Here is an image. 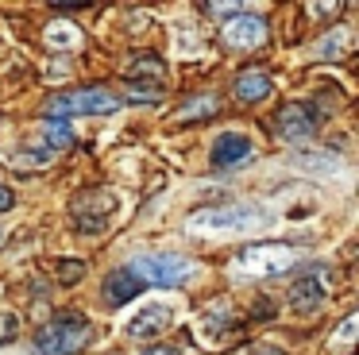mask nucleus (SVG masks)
I'll use <instances>...</instances> for the list:
<instances>
[{
  "label": "nucleus",
  "instance_id": "obj_8",
  "mask_svg": "<svg viewBox=\"0 0 359 355\" xmlns=\"http://www.w3.org/2000/svg\"><path fill=\"white\" fill-rule=\"evenodd\" d=\"M251 154H255V147H251V139L240 135V131H220V135L212 139V147H209V162L217 170L240 166V162H248Z\"/></svg>",
  "mask_w": 359,
  "mask_h": 355
},
{
  "label": "nucleus",
  "instance_id": "obj_21",
  "mask_svg": "<svg viewBox=\"0 0 359 355\" xmlns=\"http://www.w3.org/2000/svg\"><path fill=\"white\" fill-rule=\"evenodd\" d=\"M143 355H182L174 344H151V347H143Z\"/></svg>",
  "mask_w": 359,
  "mask_h": 355
},
{
  "label": "nucleus",
  "instance_id": "obj_13",
  "mask_svg": "<svg viewBox=\"0 0 359 355\" xmlns=\"http://www.w3.org/2000/svg\"><path fill=\"white\" fill-rule=\"evenodd\" d=\"M271 89H274V81H271L266 69H243V74L236 77V97L248 100V105L266 100V97H271Z\"/></svg>",
  "mask_w": 359,
  "mask_h": 355
},
{
  "label": "nucleus",
  "instance_id": "obj_12",
  "mask_svg": "<svg viewBox=\"0 0 359 355\" xmlns=\"http://www.w3.org/2000/svg\"><path fill=\"white\" fill-rule=\"evenodd\" d=\"M140 290H143V282L128 267H116L109 278H104V286H101L104 301H109L112 309H120V305H128L132 297H140Z\"/></svg>",
  "mask_w": 359,
  "mask_h": 355
},
{
  "label": "nucleus",
  "instance_id": "obj_22",
  "mask_svg": "<svg viewBox=\"0 0 359 355\" xmlns=\"http://www.w3.org/2000/svg\"><path fill=\"white\" fill-rule=\"evenodd\" d=\"M12 205H16V193H12L8 185H0V213H8Z\"/></svg>",
  "mask_w": 359,
  "mask_h": 355
},
{
  "label": "nucleus",
  "instance_id": "obj_18",
  "mask_svg": "<svg viewBox=\"0 0 359 355\" xmlns=\"http://www.w3.org/2000/svg\"><path fill=\"white\" fill-rule=\"evenodd\" d=\"M20 336V316L16 313H0V344H12Z\"/></svg>",
  "mask_w": 359,
  "mask_h": 355
},
{
  "label": "nucleus",
  "instance_id": "obj_19",
  "mask_svg": "<svg viewBox=\"0 0 359 355\" xmlns=\"http://www.w3.org/2000/svg\"><path fill=\"white\" fill-rule=\"evenodd\" d=\"M81 274H86V262H78V259H62V262H58V278H62V282H78Z\"/></svg>",
  "mask_w": 359,
  "mask_h": 355
},
{
  "label": "nucleus",
  "instance_id": "obj_24",
  "mask_svg": "<svg viewBox=\"0 0 359 355\" xmlns=\"http://www.w3.org/2000/svg\"><path fill=\"white\" fill-rule=\"evenodd\" d=\"M259 355H286L282 347H259Z\"/></svg>",
  "mask_w": 359,
  "mask_h": 355
},
{
  "label": "nucleus",
  "instance_id": "obj_6",
  "mask_svg": "<svg viewBox=\"0 0 359 355\" xmlns=\"http://www.w3.org/2000/svg\"><path fill=\"white\" fill-rule=\"evenodd\" d=\"M120 213V197L112 189H86L74 197V224L81 232H104L112 224V216Z\"/></svg>",
  "mask_w": 359,
  "mask_h": 355
},
{
  "label": "nucleus",
  "instance_id": "obj_3",
  "mask_svg": "<svg viewBox=\"0 0 359 355\" xmlns=\"http://www.w3.org/2000/svg\"><path fill=\"white\" fill-rule=\"evenodd\" d=\"M189 232H205V236H232V232H251L263 224V213L251 205H212L189 216Z\"/></svg>",
  "mask_w": 359,
  "mask_h": 355
},
{
  "label": "nucleus",
  "instance_id": "obj_17",
  "mask_svg": "<svg viewBox=\"0 0 359 355\" xmlns=\"http://www.w3.org/2000/svg\"><path fill=\"white\" fill-rule=\"evenodd\" d=\"M217 112V97L212 93H205V97H194L182 105V120H201V116H212Z\"/></svg>",
  "mask_w": 359,
  "mask_h": 355
},
{
  "label": "nucleus",
  "instance_id": "obj_20",
  "mask_svg": "<svg viewBox=\"0 0 359 355\" xmlns=\"http://www.w3.org/2000/svg\"><path fill=\"white\" fill-rule=\"evenodd\" d=\"M355 324H359V316H348V321L340 324V332H336V340H340V344H351V340H355Z\"/></svg>",
  "mask_w": 359,
  "mask_h": 355
},
{
  "label": "nucleus",
  "instance_id": "obj_9",
  "mask_svg": "<svg viewBox=\"0 0 359 355\" xmlns=\"http://www.w3.org/2000/svg\"><path fill=\"white\" fill-rule=\"evenodd\" d=\"M313 131H317V116L309 105H286L278 112V135L286 143H305V139H313Z\"/></svg>",
  "mask_w": 359,
  "mask_h": 355
},
{
  "label": "nucleus",
  "instance_id": "obj_4",
  "mask_svg": "<svg viewBox=\"0 0 359 355\" xmlns=\"http://www.w3.org/2000/svg\"><path fill=\"white\" fill-rule=\"evenodd\" d=\"M128 270L143 286H186L197 274V262L186 255H140L128 262Z\"/></svg>",
  "mask_w": 359,
  "mask_h": 355
},
{
  "label": "nucleus",
  "instance_id": "obj_2",
  "mask_svg": "<svg viewBox=\"0 0 359 355\" xmlns=\"http://www.w3.org/2000/svg\"><path fill=\"white\" fill-rule=\"evenodd\" d=\"M124 108V97H116L112 89L104 85H86V89H74V93H58L50 97L47 105V120H66V116H109Z\"/></svg>",
  "mask_w": 359,
  "mask_h": 355
},
{
  "label": "nucleus",
  "instance_id": "obj_5",
  "mask_svg": "<svg viewBox=\"0 0 359 355\" xmlns=\"http://www.w3.org/2000/svg\"><path fill=\"white\" fill-rule=\"evenodd\" d=\"M294 262H297V247H290V243H251L236 255L232 267L240 270V274L259 278V274H282V270H290Z\"/></svg>",
  "mask_w": 359,
  "mask_h": 355
},
{
  "label": "nucleus",
  "instance_id": "obj_11",
  "mask_svg": "<svg viewBox=\"0 0 359 355\" xmlns=\"http://www.w3.org/2000/svg\"><path fill=\"white\" fill-rule=\"evenodd\" d=\"M325 297H328V286L320 274H305L290 286V309L294 313H313V309L325 305Z\"/></svg>",
  "mask_w": 359,
  "mask_h": 355
},
{
  "label": "nucleus",
  "instance_id": "obj_23",
  "mask_svg": "<svg viewBox=\"0 0 359 355\" xmlns=\"http://www.w3.org/2000/svg\"><path fill=\"white\" fill-rule=\"evenodd\" d=\"M313 12H317V15H336V12H340V4H313Z\"/></svg>",
  "mask_w": 359,
  "mask_h": 355
},
{
  "label": "nucleus",
  "instance_id": "obj_16",
  "mask_svg": "<svg viewBox=\"0 0 359 355\" xmlns=\"http://www.w3.org/2000/svg\"><path fill=\"white\" fill-rule=\"evenodd\" d=\"M348 46H351V35L344 27H332V35H325L317 43V54H320V58H340Z\"/></svg>",
  "mask_w": 359,
  "mask_h": 355
},
{
  "label": "nucleus",
  "instance_id": "obj_15",
  "mask_svg": "<svg viewBox=\"0 0 359 355\" xmlns=\"http://www.w3.org/2000/svg\"><path fill=\"white\" fill-rule=\"evenodd\" d=\"M39 139H43L47 147H70V143H74V128H70L66 120H47V116H43Z\"/></svg>",
  "mask_w": 359,
  "mask_h": 355
},
{
  "label": "nucleus",
  "instance_id": "obj_1",
  "mask_svg": "<svg viewBox=\"0 0 359 355\" xmlns=\"http://www.w3.org/2000/svg\"><path fill=\"white\" fill-rule=\"evenodd\" d=\"M93 340V328H89L86 316H55L47 321L32 340L35 355H78L81 347Z\"/></svg>",
  "mask_w": 359,
  "mask_h": 355
},
{
  "label": "nucleus",
  "instance_id": "obj_7",
  "mask_svg": "<svg viewBox=\"0 0 359 355\" xmlns=\"http://www.w3.org/2000/svg\"><path fill=\"white\" fill-rule=\"evenodd\" d=\"M266 35H271V27H266V20L255 12H232V20H224V27H220V43L236 54L259 51V46L266 43Z\"/></svg>",
  "mask_w": 359,
  "mask_h": 355
},
{
  "label": "nucleus",
  "instance_id": "obj_10",
  "mask_svg": "<svg viewBox=\"0 0 359 355\" xmlns=\"http://www.w3.org/2000/svg\"><path fill=\"white\" fill-rule=\"evenodd\" d=\"M170 324H174V309L170 305H143L140 313L128 321V336L132 340H155V336H163Z\"/></svg>",
  "mask_w": 359,
  "mask_h": 355
},
{
  "label": "nucleus",
  "instance_id": "obj_14",
  "mask_svg": "<svg viewBox=\"0 0 359 355\" xmlns=\"http://www.w3.org/2000/svg\"><path fill=\"white\" fill-rule=\"evenodd\" d=\"M43 39H47L50 51H74V46H81V31L66 20H50V27L43 31Z\"/></svg>",
  "mask_w": 359,
  "mask_h": 355
}]
</instances>
